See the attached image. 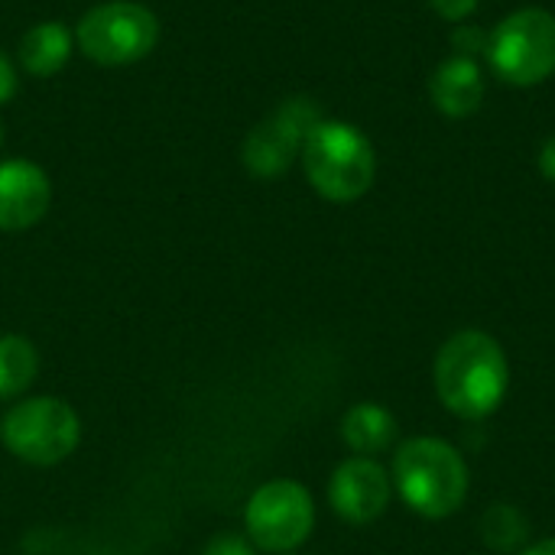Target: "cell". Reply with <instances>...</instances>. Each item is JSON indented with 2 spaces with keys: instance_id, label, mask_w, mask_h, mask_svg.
Wrapping results in <instances>:
<instances>
[{
  "instance_id": "5b68a950",
  "label": "cell",
  "mask_w": 555,
  "mask_h": 555,
  "mask_svg": "<svg viewBox=\"0 0 555 555\" xmlns=\"http://www.w3.org/2000/svg\"><path fill=\"white\" fill-rule=\"evenodd\" d=\"M75 39L78 49L98 65H130L156 49L159 20L143 3L107 0L81 16Z\"/></svg>"
},
{
  "instance_id": "8992f818",
  "label": "cell",
  "mask_w": 555,
  "mask_h": 555,
  "mask_svg": "<svg viewBox=\"0 0 555 555\" xmlns=\"http://www.w3.org/2000/svg\"><path fill=\"white\" fill-rule=\"evenodd\" d=\"M3 446L26 465H59L68 459L81 439L78 413L55 397H36L16 403L3 416Z\"/></svg>"
},
{
  "instance_id": "d6986e66",
  "label": "cell",
  "mask_w": 555,
  "mask_h": 555,
  "mask_svg": "<svg viewBox=\"0 0 555 555\" xmlns=\"http://www.w3.org/2000/svg\"><path fill=\"white\" fill-rule=\"evenodd\" d=\"M16 94V68L13 62L0 52V104H7Z\"/></svg>"
},
{
  "instance_id": "2e32d148",
  "label": "cell",
  "mask_w": 555,
  "mask_h": 555,
  "mask_svg": "<svg viewBox=\"0 0 555 555\" xmlns=\"http://www.w3.org/2000/svg\"><path fill=\"white\" fill-rule=\"evenodd\" d=\"M488 39L491 36H485L478 26H455V33H452L455 55H465V59H475V62H478V55L488 52Z\"/></svg>"
},
{
  "instance_id": "5bb4252c",
  "label": "cell",
  "mask_w": 555,
  "mask_h": 555,
  "mask_svg": "<svg viewBox=\"0 0 555 555\" xmlns=\"http://www.w3.org/2000/svg\"><path fill=\"white\" fill-rule=\"evenodd\" d=\"M39 371L36 348L20 338V335H3L0 338V400L20 397Z\"/></svg>"
},
{
  "instance_id": "e0dca14e",
  "label": "cell",
  "mask_w": 555,
  "mask_h": 555,
  "mask_svg": "<svg viewBox=\"0 0 555 555\" xmlns=\"http://www.w3.org/2000/svg\"><path fill=\"white\" fill-rule=\"evenodd\" d=\"M478 3H481V0H429V7H433L442 20H449V23L468 20V16L478 10Z\"/></svg>"
},
{
  "instance_id": "30bf717a",
  "label": "cell",
  "mask_w": 555,
  "mask_h": 555,
  "mask_svg": "<svg viewBox=\"0 0 555 555\" xmlns=\"http://www.w3.org/2000/svg\"><path fill=\"white\" fill-rule=\"evenodd\" d=\"M49 176L26 159L0 163V231H26L49 211Z\"/></svg>"
},
{
  "instance_id": "9a60e30c",
  "label": "cell",
  "mask_w": 555,
  "mask_h": 555,
  "mask_svg": "<svg viewBox=\"0 0 555 555\" xmlns=\"http://www.w3.org/2000/svg\"><path fill=\"white\" fill-rule=\"evenodd\" d=\"M527 533H530L527 517L517 507H511V504H494L481 517V540L494 553H517L527 543Z\"/></svg>"
},
{
  "instance_id": "7c38bea8",
  "label": "cell",
  "mask_w": 555,
  "mask_h": 555,
  "mask_svg": "<svg viewBox=\"0 0 555 555\" xmlns=\"http://www.w3.org/2000/svg\"><path fill=\"white\" fill-rule=\"evenodd\" d=\"M341 439L361 459H374L397 442V420L377 403H358L341 420Z\"/></svg>"
},
{
  "instance_id": "52a82bcc",
  "label": "cell",
  "mask_w": 555,
  "mask_h": 555,
  "mask_svg": "<svg viewBox=\"0 0 555 555\" xmlns=\"http://www.w3.org/2000/svg\"><path fill=\"white\" fill-rule=\"evenodd\" d=\"M322 120L312 98H289L283 101L267 120H260L247 140H244V166L257 179H280L296 156L302 153V143L309 130Z\"/></svg>"
},
{
  "instance_id": "8fae6325",
  "label": "cell",
  "mask_w": 555,
  "mask_h": 555,
  "mask_svg": "<svg viewBox=\"0 0 555 555\" xmlns=\"http://www.w3.org/2000/svg\"><path fill=\"white\" fill-rule=\"evenodd\" d=\"M429 98L446 117H472L485 101V75L475 59L452 55L429 78Z\"/></svg>"
},
{
  "instance_id": "7a4b0ae2",
  "label": "cell",
  "mask_w": 555,
  "mask_h": 555,
  "mask_svg": "<svg viewBox=\"0 0 555 555\" xmlns=\"http://www.w3.org/2000/svg\"><path fill=\"white\" fill-rule=\"evenodd\" d=\"M393 485L410 511L426 520H446L468 498V465L442 439H406L393 455Z\"/></svg>"
},
{
  "instance_id": "ffe728a7",
  "label": "cell",
  "mask_w": 555,
  "mask_h": 555,
  "mask_svg": "<svg viewBox=\"0 0 555 555\" xmlns=\"http://www.w3.org/2000/svg\"><path fill=\"white\" fill-rule=\"evenodd\" d=\"M540 169H543V176L555 182V133L543 143V150H540Z\"/></svg>"
},
{
  "instance_id": "6da1fadb",
  "label": "cell",
  "mask_w": 555,
  "mask_h": 555,
  "mask_svg": "<svg viewBox=\"0 0 555 555\" xmlns=\"http://www.w3.org/2000/svg\"><path fill=\"white\" fill-rule=\"evenodd\" d=\"M511 387V364L488 332H459L436 354V393L462 420L491 416Z\"/></svg>"
},
{
  "instance_id": "4fadbf2b",
  "label": "cell",
  "mask_w": 555,
  "mask_h": 555,
  "mask_svg": "<svg viewBox=\"0 0 555 555\" xmlns=\"http://www.w3.org/2000/svg\"><path fill=\"white\" fill-rule=\"evenodd\" d=\"M72 42L75 39H72L68 26H62V23H36L20 39V65L36 78H49L68 62Z\"/></svg>"
},
{
  "instance_id": "9c48e42d",
  "label": "cell",
  "mask_w": 555,
  "mask_h": 555,
  "mask_svg": "<svg viewBox=\"0 0 555 555\" xmlns=\"http://www.w3.org/2000/svg\"><path fill=\"white\" fill-rule=\"evenodd\" d=\"M390 478L374 459H348L328 481V504L348 524H371L390 504Z\"/></svg>"
},
{
  "instance_id": "ac0fdd59",
  "label": "cell",
  "mask_w": 555,
  "mask_h": 555,
  "mask_svg": "<svg viewBox=\"0 0 555 555\" xmlns=\"http://www.w3.org/2000/svg\"><path fill=\"white\" fill-rule=\"evenodd\" d=\"M202 555H257V553H254V546H250L247 540L231 537V533H221V537H215V540L205 546V553Z\"/></svg>"
},
{
  "instance_id": "ba28073f",
  "label": "cell",
  "mask_w": 555,
  "mask_h": 555,
  "mask_svg": "<svg viewBox=\"0 0 555 555\" xmlns=\"http://www.w3.org/2000/svg\"><path fill=\"white\" fill-rule=\"evenodd\" d=\"M247 533L267 553H289L302 546L315 527V507L302 485L270 481L247 504Z\"/></svg>"
},
{
  "instance_id": "3957f363",
  "label": "cell",
  "mask_w": 555,
  "mask_h": 555,
  "mask_svg": "<svg viewBox=\"0 0 555 555\" xmlns=\"http://www.w3.org/2000/svg\"><path fill=\"white\" fill-rule=\"evenodd\" d=\"M302 169L312 189L328 202H358L377 176L371 140L345 120H319L302 143Z\"/></svg>"
},
{
  "instance_id": "277c9868",
  "label": "cell",
  "mask_w": 555,
  "mask_h": 555,
  "mask_svg": "<svg viewBox=\"0 0 555 555\" xmlns=\"http://www.w3.org/2000/svg\"><path fill=\"white\" fill-rule=\"evenodd\" d=\"M491 72L517 88L543 85L555 72V16L543 7H524L501 20L488 39Z\"/></svg>"
},
{
  "instance_id": "7402d4cb",
  "label": "cell",
  "mask_w": 555,
  "mask_h": 555,
  "mask_svg": "<svg viewBox=\"0 0 555 555\" xmlns=\"http://www.w3.org/2000/svg\"><path fill=\"white\" fill-rule=\"evenodd\" d=\"M0 140H3V133H0Z\"/></svg>"
},
{
  "instance_id": "44dd1931",
  "label": "cell",
  "mask_w": 555,
  "mask_h": 555,
  "mask_svg": "<svg viewBox=\"0 0 555 555\" xmlns=\"http://www.w3.org/2000/svg\"><path fill=\"white\" fill-rule=\"evenodd\" d=\"M520 555H555V540H543V543H537V546L524 550Z\"/></svg>"
}]
</instances>
